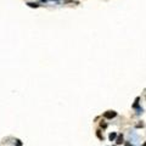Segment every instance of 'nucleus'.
I'll return each mask as SVG.
<instances>
[{"instance_id": "1", "label": "nucleus", "mask_w": 146, "mask_h": 146, "mask_svg": "<svg viewBox=\"0 0 146 146\" xmlns=\"http://www.w3.org/2000/svg\"><path fill=\"white\" fill-rule=\"evenodd\" d=\"M116 116H117V112H116V111H107V112L103 113V117L107 118V119H112V118H115Z\"/></svg>"}, {"instance_id": "2", "label": "nucleus", "mask_w": 146, "mask_h": 146, "mask_svg": "<svg viewBox=\"0 0 146 146\" xmlns=\"http://www.w3.org/2000/svg\"><path fill=\"white\" fill-rule=\"evenodd\" d=\"M116 138H117V133H115V132H112L111 134L108 135V139L111 140V141H115V140H116Z\"/></svg>"}, {"instance_id": "3", "label": "nucleus", "mask_w": 146, "mask_h": 146, "mask_svg": "<svg viewBox=\"0 0 146 146\" xmlns=\"http://www.w3.org/2000/svg\"><path fill=\"white\" fill-rule=\"evenodd\" d=\"M122 142H123V135H119V136L116 139V144H117V145H121Z\"/></svg>"}, {"instance_id": "4", "label": "nucleus", "mask_w": 146, "mask_h": 146, "mask_svg": "<svg viewBox=\"0 0 146 146\" xmlns=\"http://www.w3.org/2000/svg\"><path fill=\"white\" fill-rule=\"evenodd\" d=\"M28 6H29V7H35V9H36V7H39V5H38V4H35V3H28Z\"/></svg>"}, {"instance_id": "5", "label": "nucleus", "mask_w": 146, "mask_h": 146, "mask_svg": "<svg viewBox=\"0 0 146 146\" xmlns=\"http://www.w3.org/2000/svg\"><path fill=\"white\" fill-rule=\"evenodd\" d=\"M96 134H97V138H99L100 140H103V136L100 134V132H99V130H97V133H96Z\"/></svg>"}, {"instance_id": "6", "label": "nucleus", "mask_w": 146, "mask_h": 146, "mask_svg": "<svg viewBox=\"0 0 146 146\" xmlns=\"http://www.w3.org/2000/svg\"><path fill=\"white\" fill-rule=\"evenodd\" d=\"M100 127H101V128H106V127H107V124H106V123H103V122H101V123H100Z\"/></svg>"}, {"instance_id": "7", "label": "nucleus", "mask_w": 146, "mask_h": 146, "mask_svg": "<svg viewBox=\"0 0 146 146\" xmlns=\"http://www.w3.org/2000/svg\"><path fill=\"white\" fill-rule=\"evenodd\" d=\"M138 102H139V97H136V100H135V103H134V106H133V107H138Z\"/></svg>"}, {"instance_id": "8", "label": "nucleus", "mask_w": 146, "mask_h": 146, "mask_svg": "<svg viewBox=\"0 0 146 146\" xmlns=\"http://www.w3.org/2000/svg\"><path fill=\"white\" fill-rule=\"evenodd\" d=\"M125 146H133L130 142H125Z\"/></svg>"}, {"instance_id": "9", "label": "nucleus", "mask_w": 146, "mask_h": 146, "mask_svg": "<svg viewBox=\"0 0 146 146\" xmlns=\"http://www.w3.org/2000/svg\"><path fill=\"white\" fill-rule=\"evenodd\" d=\"M142 125H144V124H142V123H139V124H138V125H136V127H138V128H140V127H142Z\"/></svg>"}, {"instance_id": "10", "label": "nucleus", "mask_w": 146, "mask_h": 146, "mask_svg": "<svg viewBox=\"0 0 146 146\" xmlns=\"http://www.w3.org/2000/svg\"><path fill=\"white\" fill-rule=\"evenodd\" d=\"M52 1H54V0H52ZM55 1H59V0H55Z\"/></svg>"}, {"instance_id": "11", "label": "nucleus", "mask_w": 146, "mask_h": 146, "mask_svg": "<svg viewBox=\"0 0 146 146\" xmlns=\"http://www.w3.org/2000/svg\"><path fill=\"white\" fill-rule=\"evenodd\" d=\"M144 146H146V142H145V144H144Z\"/></svg>"}]
</instances>
